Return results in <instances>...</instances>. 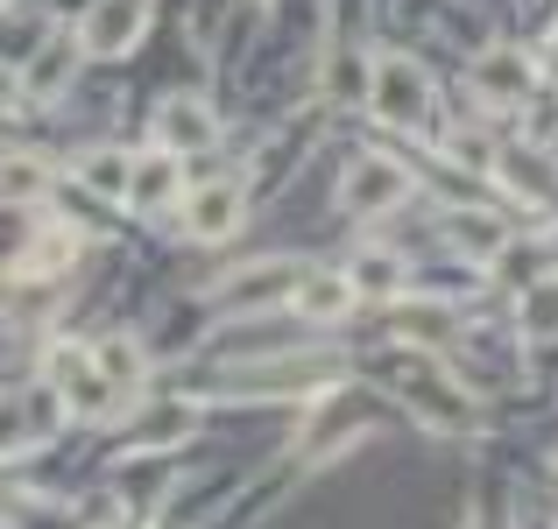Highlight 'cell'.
Segmentation results:
<instances>
[{
  "label": "cell",
  "instance_id": "1",
  "mask_svg": "<svg viewBox=\"0 0 558 529\" xmlns=\"http://www.w3.org/2000/svg\"><path fill=\"white\" fill-rule=\"evenodd\" d=\"M396 395H403V409L424 423V431H438V438L474 431V403H466V389L432 360V353H417V360L396 367Z\"/></svg>",
  "mask_w": 558,
  "mask_h": 529
},
{
  "label": "cell",
  "instance_id": "2",
  "mask_svg": "<svg viewBox=\"0 0 558 529\" xmlns=\"http://www.w3.org/2000/svg\"><path fill=\"white\" fill-rule=\"evenodd\" d=\"M43 374H50V395H57V409H71V417H113V403H121V395H113V381L99 374V360H93V346H50V367H43Z\"/></svg>",
  "mask_w": 558,
  "mask_h": 529
},
{
  "label": "cell",
  "instance_id": "3",
  "mask_svg": "<svg viewBox=\"0 0 558 529\" xmlns=\"http://www.w3.org/2000/svg\"><path fill=\"white\" fill-rule=\"evenodd\" d=\"M368 99H375V113L389 127H417L424 113H432V78H424L410 57H375V85H368Z\"/></svg>",
  "mask_w": 558,
  "mask_h": 529
},
{
  "label": "cell",
  "instance_id": "4",
  "mask_svg": "<svg viewBox=\"0 0 558 529\" xmlns=\"http://www.w3.org/2000/svg\"><path fill=\"white\" fill-rule=\"evenodd\" d=\"M340 389V360H262L227 381V395H332Z\"/></svg>",
  "mask_w": 558,
  "mask_h": 529
},
{
  "label": "cell",
  "instance_id": "5",
  "mask_svg": "<svg viewBox=\"0 0 558 529\" xmlns=\"http://www.w3.org/2000/svg\"><path fill=\"white\" fill-rule=\"evenodd\" d=\"M403 198H410V170L396 163V156H361V163L340 176V205L354 219H381V212H396Z\"/></svg>",
  "mask_w": 558,
  "mask_h": 529
},
{
  "label": "cell",
  "instance_id": "6",
  "mask_svg": "<svg viewBox=\"0 0 558 529\" xmlns=\"http://www.w3.org/2000/svg\"><path fill=\"white\" fill-rule=\"evenodd\" d=\"M466 78H474V93L488 99V107H523L531 85H537V64H531V50H517V42H495V50L474 57Z\"/></svg>",
  "mask_w": 558,
  "mask_h": 529
},
{
  "label": "cell",
  "instance_id": "7",
  "mask_svg": "<svg viewBox=\"0 0 558 529\" xmlns=\"http://www.w3.org/2000/svg\"><path fill=\"white\" fill-rule=\"evenodd\" d=\"M142 28H149V0H93V8H85V28H78V50L121 57V50L142 42Z\"/></svg>",
  "mask_w": 558,
  "mask_h": 529
},
{
  "label": "cell",
  "instance_id": "8",
  "mask_svg": "<svg viewBox=\"0 0 558 529\" xmlns=\"http://www.w3.org/2000/svg\"><path fill=\"white\" fill-rule=\"evenodd\" d=\"M283 304L304 318V325H340L361 297H354V275H347V269H304L298 283H290Z\"/></svg>",
  "mask_w": 558,
  "mask_h": 529
},
{
  "label": "cell",
  "instance_id": "9",
  "mask_svg": "<svg viewBox=\"0 0 558 529\" xmlns=\"http://www.w3.org/2000/svg\"><path fill=\"white\" fill-rule=\"evenodd\" d=\"M71 78H78V36H43L36 57L22 64V99L43 107V99H57Z\"/></svg>",
  "mask_w": 558,
  "mask_h": 529
},
{
  "label": "cell",
  "instance_id": "10",
  "mask_svg": "<svg viewBox=\"0 0 558 529\" xmlns=\"http://www.w3.org/2000/svg\"><path fill=\"white\" fill-rule=\"evenodd\" d=\"M156 135H163L170 156H205L219 142V121H213V107H205V99H163Z\"/></svg>",
  "mask_w": 558,
  "mask_h": 529
},
{
  "label": "cell",
  "instance_id": "11",
  "mask_svg": "<svg viewBox=\"0 0 558 529\" xmlns=\"http://www.w3.org/2000/svg\"><path fill=\"white\" fill-rule=\"evenodd\" d=\"M241 184H227V176H219V184H198L184 198V226H191V241H227L233 226H241Z\"/></svg>",
  "mask_w": 558,
  "mask_h": 529
},
{
  "label": "cell",
  "instance_id": "12",
  "mask_svg": "<svg viewBox=\"0 0 558 529\" xmlns=\"http://www.w3.org/2000/svg\"><path fill=\"white\" fill-rule=\"evenodd\" d=\"M178 190H184L178 156L156 149V156H135V163H128V190H121V205H135V212H163Z\"/></svg>",
  "mask_w": 558,
  "mask_h": 529
},
{
  "label": "cell",
  "instance_id": "13",
  "mask_svg": "<svg viewBox=\"0 0 558 529\" xmlns=\"http://www.w3.org/2000/svg\"><path fill=\"white\" fill-rule=\"evenodd\" d=\"M93 360H99V374L113 381V395H135L142 374H149V353L135 346V332H107V340L93 346Z\"/></svg>",
  "mask_w": 558,
  "mask_h": 529
},
{
  "label": "cell",
  "instance_id": "14",
  "mask_svg": "<svg viewBox=\"0 0 558 529\" xmlns=\"http://www.w3.org/2000/svg\"><path fill=\"white\" fill-rule=\"evenodd\" d=\"M298 261H262V269H247V275H233L227 290H219V297L227 304H247V311H255V304H276V297H290V283H298Z\"/></svg>",
  "mask_w": 558,
  "mask_h": 529
},
{
  "label": "cell",
  "instance_id": "15",
  "mask_svg": "<svg viewBox=\"0 0 558 529\" xmlns=\"http://www.w3.org/2000/svg\"><path fill=\"white\" fill-rule=\"evenodd\" d=\"M191 423H198L191 403H149L135 417V445H178V438H191Z\"/></svg>",
  "mask_w": 558,
  "mask_h": 529
},
{
  "label": "cell",
  "instance_id": "16",
  "mask_svg": "<svg viewBox=\"0 0 558 529\" xmlns=\"http://www.w3.org/2000/svg\"><path fill=\"white\" fill-rule=\"evenodd\" d=\"M396 340H410V346L438 353V346L452 340V318L438 311V304H403V311H396Z\"/></svg>",
  "mask_w": 558,
  "mask_h": 529
},
{
  "label": "cell",
  "instance_id": "17",
  "mask_svg": "<svg viewBox=\"0 0 558 529\" xmlns=\"http://www.w3.org/2000/svg\"><path fill=\"white\" fill-rule=\"evenodd\" d=\"M36 438H43V409L28 403V395H0V459L36 445Z\"/></svg>",
  "mask_w": 558,
  "mask_h": 529
},
{
  "label": "cell",
  "instance_id": "18",
  "mask_svg": "<svg viewBox=\"0 0 558 529\" xmlns=\"http://www.w3.org/2000/svg\"><path fill=\"white\" fill-rule=\"evenodd\" d=\"M43 190H50V163H43V156H0V198L36 205Z\"/></svg>",
  "mask_w": 558,
  "mask_h": 529
},
{
  "label": "cell",
  "instance_id": "19",
  "mask_svg": "<svg viewBox=\"0 0 558 529\" xmlns=\"http://www.w3.org/2000/svg\"><path fill=\"white\" fill-rule=\"evenodd\" d=\"M128 163H135V156H121V149H93L78 163V176H85V190H99V198H121L128 190Z\"/></svg>",
  "mask_w": 558,
  "mask_h": 529
},
{
  "label": "cell",
  "instance_id": "20",
  "mask_svg": "<svg viewBox=\"0 0 558 529\" xmlns=\"http://www.w3.org/2000/svg\"><path fill=\"white\" fill-rule=\"evenodd\" d=\"M523 135H531V149H558V93L531 85V99H523Z\"/></svg>",
  "mask_w": 558,
  "mask_h": 529
},
{
  "label": "cell",
  "instance_id": "21",
  "mask_svg": "<svg viewBox=\"0 0 558 529\" xmlns=\"http://www.w3.org/2000/svg\"><path fill=\"white\" fill-rule=\"evenodd\" d=\"M523 332H531V340H558V283L523 290Z\"/></svg>",
  "mask_w": 558,
  "mask_h": 529
},
{
  "label": "cell",
  "instance_id": "22",
  "mask_svg": "<svg viewBox=\"0 0 558 529\" xmlns=\"http://www.w3.org/2000/svg\"><path fill=\"white\" fill-rule=\"evenodd\" d=\"M71 255H78V233H64V226H57V233H43V241L28 247V261H22V269H28V275H57Z\"/></svg>",
  "mask_w": 558,
  "mask_h": 529
},
{
  "label": "cell",
  "instance_id": "23",
  "mask_svg": "<svg viewBox=\"0 0 558 529\" xmlns=\"http://www.w3.org/2000/svg\"><path fill=\"white\" fill-rule=\"evenodd\" d=\"M396 283H403V275H396V261H389V255H368V261L354 269V297H389Z\"/></svg>",
  "mask_w": 558,
  "mask_h": 529
},
{
  "label": "cell",
  "instance_id": "24",
  "mask_svg": "<svg viewBox=\"0 0 558 529\" xmlns=\"http://www.w3.org/2000/svg\"><path fill=\"white\" fill-rule=\"evenodd\" d=\"M8 107H22V71L0 64V113H8Z\"/></svg>",
  "mask_w": 558,
  "mask_h": 529
},
{
  "label": "cell",
  "instance_id": "25",
  "mask_svg": "<svg viewBox=\"0 0 558 529\" xmlns=\"http://www.w3.org/2000/svg\"><path fill=\"white\" fill-rule=\"evenodd\" d=\"M545 255H551V261H558V233H551V247H545Z\"/></svg>",
  "mask_w": 558,
  "mask_h": 529
},
{
  "label": "cell",
  "instance_id": "26",
  "mask_svg": "<svg viewBox=\"0 0 558 529\" xmlns=\"http://www.w3.org/2000/svg\"><path fill=\"white\" fill-rule=\"evenodd\" d=\"M551 488H558V466H551Z\"/></svg>",
  "mask_w": 558,
  "mask_h": 529
},
{
  "label": "cell",
  "instance_id": "27",
  "mask_svg": "<svg viewBox=\"0 0 558 529\" xmlns=\"http://www.w3.org/2000/svg\"><path fill=\"white\" fill-rule=\"evenodd\" d=\"M113 529H121V522H113Z\"/></svg>",
  "mask_w": 558,
  "mask_h": 529
}]
</instances>
